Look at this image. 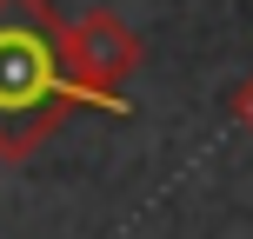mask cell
<instances>
[{"label": "cell", "instance_id": "obj_3", "mask_svg": "<svg viewBox=\"0 0 253 239\" xmlns=\"http://www.w3.org/2000/svg\"><path fill=\"white\" fill-rule=\"evenodd\" d=\"M233 113H240V120L253 126V80H247V87H240V93H233Z\"/></svg>", "mask_w": 253, "mask_h": 239}, {"label": "cell", "instance_id": "obj_2", "mask_svg": "<svg viewBox=\"0 0 253 239\" xmlns=\"http://www.w3.org/2000/svg\"><path fill=\"white\" fill-rule=\"evenodd\" d=\"M60 34H67V73H74L80 93H87V106H100V113H133V106H126V80L140 73V53H147L140 34L114 7L74 13Z\"/></svg>", "mask_w": 253, "mask_h": 239}, {"label": "cell", "instance_id": "obj_1", "mask_svg": "<svg viewBox=\"0 0 253 239\" xmlns=\"http://www.w3.org/2000/svg\"><path fill=\"white\" fill-rule=\"evenodd\" d=\"M47 0H0V160H27L87 93L67 73V34Z\"/></svg>", "mask_w": 253, "mask_h": 239}]
</instances>
